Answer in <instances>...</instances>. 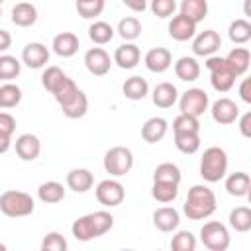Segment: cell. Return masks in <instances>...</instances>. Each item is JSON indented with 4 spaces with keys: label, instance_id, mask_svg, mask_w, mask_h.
I'll return each instance as SVG.
<instances>
[{
    "label": "cell",
    "instance_id": "ab89813d",
    "mask_svg": "<svg viewBox=\"0 0 251 251\" xmlns=\"http://www.w3.org/2000/svg\"><path fill=\"white\" fill-rule=\"evenodd\" d=\"M22 71V63L12 55H0V80H14Z\"/></svg>",
    "mask_w": 251,
    "mask_h": 251
},
{
    "label": "cell",
    "instance_id": "f907efd6",
    "mask_svg": "<svg viewBox=\"0 0 251 251\" xmlns=\"http://www.w3.org/2000/svg\"><path fill=\"white\" fill-rule=\"evenodd\" d=\"M10 47H12V35H10V31L0 29V53L8 51Z\"/></svg>",
    "mask_w": 251,
    "mask_h": 251
},
{
    "label": "cell",
    "instance_id": "f35d334b",
    "mask_svg": "<svg viewBox=\"0 0 251 251\" xmlns=\"http://www.w3.org/2000/svg\"><path fill=\"white\" fill-rule=\"evenodd\" d=\"M151 196L161 202V204H169L173 202L176 196H178V184H173V182H159V180H153V188H151Z\"/></svg>",
    "mask_w": 251,
    "mask_h": 251
},
{
    "label": "cell",
    "instance_id": "44dd1931",
    "mask_svg": "<svg viewBox=\"0 0 251 251\" xmlns=\"http://www.w3.org/2000/svg\"><path fill=\"white\" fill-rule=\"evenodd\" d=\"M92 184H94V176L88 169H73L67 173V186L73 192L84 194L92 188Z\"/></svg>",
    "mask_w": 251,
    "mask_h": 251
},
{
    "label": "cell",
    "instance_id": "9c48e42d",
    "mask_svg": "<svg viewBox=\"0 0 251 251\" xmlns=\"http://www.w3.org/2000/svg\"><path fill=\"white\" fill-rule=\"evenodd\" d=\"M126 198V188L120 180L114 178H104L96 184V200L106 206V208H114L120 206Z\"/></svg>",
    "mask_w": 251,
    "mask_h": 251
},
{
    "label": "cell",
    "instance_id": "bcb514c9",
    "mask_svg": "<svg viewBox=\"0 0 251 251\" xmlns=\"http://www.w3.org/2000/svg\"><path fill=\"white\" fill-rule=\"evenodd\" d=\"M176 10L175 0H151V12L157 18H171Z\"/></svg>",
    "mask_w": 251,
    "mask_h": 251
},
{
    "label": "cell",
    "instance_id": "2e32d148",
    "mask_svg": "<svg viewBox=\"0 0 251 251\" xmlns=\"http://www.w3.org/2000/svg\"><path fill=\"white\" fill-rule=\"evenodd\" d=\"M41 153V141L33 133H22L16 139V155L22 161H33Z\"/></svg>",
    "mask_w": 251,
    "mask_h": 251
},
{
    "label": "cell",
    "instance_id": "f5cc1de1",
    "mask_svg": "<svg viewBox=\"0 0 251 251\" xmlns=\"http://www.w3.org/2000/svg\"><path fill=\"white\" fill-rule=\"evenodd\" d=\"M10 145H12V135H10V133H2V131H0V155H2V153H6V151L10 149Z\"/></svg>",
    "mask_w": 251,
    "mask_h": 251
},
{
    "label": "cell",
    "instance_id": "5b68a950",
    "mask_svg": "<svg viewBox=\"0 0 251 251\" xmlns=\"http://www.w3.org/2000/svg\"><path fill=\"white\" fill-rule=\"evenodd\" d=\"M206 69L210 71V82L216 92H227L233 88L237 76L229 69L226 57H216V55L206 57Z\"/></svg>",
    "mask_w": 251,
    "mask_h": 251
},
{
    "label": "cell",
    "instance_id": "484cf974",
    "mask_svg": "<svg viewBox=\"0 0 251 251\" xmlns=\"http://www.w3.org/2000/svg\"><path fill=\"white\" fill-rule=\"evenodd\" d=\"M175 75L184 82H192L200 76V65L194 57H180L175 63Z\"/></svg>",
    "mask_w": 251,
    "mask_h": 251
},
{
    "label": "cell",
    "instance_id": "7c38bea8",
    "mask_svg": "<svg viewBox=\"0 0 251 251\" xmlns=\"http://www.w3.org/2000/svg\"><path fill=\"white\" fill-rule=\"evenodd\" d=\"M210 112H212L214 122L220 124V126H229V124H233L239 118V106L231 98H226V96L224 98H218L212 104Z\"/></svg>",
    "mask_w": 251,
    "mask_h": 251
},
{
    "label": "cell",
    "instance_id": "7a4b0ae2",
    "mask_svg": "<svg viewBox=\"0 0 251 251\" xmlns=\"http://www.w3.org/2000/svg\"><path fill=\"white\" fill-rule=\"evenodd\" d=\"M216 194L212 192V188L204 186V184H194L188 190V196L184 200L182 212L188 220H206L216 212Z\"/></svg>",
    "mask_w": 251,
    "mask_h": 251
},
{
    "label": "cell",
    "instance_id": "30bf717a",
    "mask_svg": "<svg viewBox=\"0 0 251 251\" xmlns=\"http://www.w3.org/2000/svg\"><path fill=\"white\" fill-rule=\"evenodd\" d=\"M222 47V37L214 29H204L192 39V53L196 57H210Z\"/></svg>",
    "mask_w": 251,
    "mask_h": 251
},
{
    "label": "cell",
    "instance_id": "ba28073f",
    "mask_svg": "<svg viewBox=\"0 0 251 251\" xmlns=\"http://www.w3.org/2000/svg\"><path fill=\"white\" fill-rule=\"evenodd\" d=\"M208 104H210V98H208L206 90H202V88H188L178 98L180 114H188V116H196V118L208 110Z\"/></svg>",
    "mask_w": 251,
    "mask_h": 251
},
{
    "label": "cell",
    "instance_id": "ee69618b",
    "mask_svg": "<svg viewBox=\"0 0 251 251\" xmlns=\"http://www.w3.org/2000/svg\"><path fill=\"white\" fill-rule=\"evenodd\" d=\"M173 131H198L200 133V122L196 116L178 114L173 120Z\"/></svg>",
    "mask_w": 251,
    "mask_h": 251
},
{
    "label": "cell",
    "instance_id": "277c9868",
    "mask_svg": "<svg viewBox=\"0 0 251 251\" xmlns=\"http://www.w3.org/2000/svg\"><path fill=\"white\" fill-rule=\"evenodd\" d=\"M35 202L27 192L22 190H6L0 196V212L8 218H25L33 214Z\"/></svg>",
    "mask_w": 251,
    "mask_h": 251
},
{
    "label": "cell",
    "instance_id": "ac0fdd59",
    "mask_svg": "<svg viewBox=\"0 0 251 251\" xmlns=\"http://www.w3.org/2000/svg\"><path fill=\"white\" fill-rule=\"evenodd\" d=\"M51 47H53L55 55L67 59V57H73V55L78 51L80 41H78V37H76L73 31H63V33H59V35L53 37Z\"/></svg>",
    "mask_w": 251,
    "mask_h": 251
},
{
    "label": "cell",
    "instance_id": "52a82bcc",
    "mask_svg": "<svg viewBox=\"0 0 251 251\" xmlns=\"http://www.w3.org/2000/svg\"><path fill=\"white\" fill-rule=\"evenodd\" d=\"M200 241L210 251H226L229 247V231L222 222H206L200 229Z\"/></svg>",
    "mask_w": 251,
    "mask_h": 251
},
{
    "label": "cell",
    "instance_id": "1f68e13d",
    "mask_svg": "<svg viewBox=\"0 0 251 251\" xmlns=\"http://www.w3.org/2000/svg\"><path fill=\"white\" fill-rule=\"evenodd\" d=\"M80 90H78V86L75 84V80L73 78H69V76H65L55 88H53V96H55V100H57V104L59 106H65V104H69L76 94H78Z\"/></svg>",
    "mask_w": 251,
    "mask_h": 251
},
{
    "label": "cell",
    "instance_id": "f6af8a7d",
    "mask_svg": "<svg viewBox=\"0 0 251 251\" xmlns=\"http://www.w3.org/2000/svg\"><path fill=\"white\" fill-rule=\"evenodd\" d=\"M67 239L59 231H49L41 241V251H67Z\"/></svg>",
    "mask_w": 251,
    "mask_h": 251
},
{
    "label": "cell",
    "instance_id": "3957f363",
    "mask_svg": "<svg viewBox=\"0 0 251 251\" xmlns=\"http://www.w3.org/2000/svg\"><path fill=\"white\" fill-rule=\"evenodd\" d=\"M227 173V153L218 147L212 145L202 153L200 159V176L206 182H220Z\"/></svg>",
    "mask_w": 251,
    "mask_h": 251
},
{
    "label": "cell",
    "instance_id": "f546056e",
    "mask_svg": "<svg viewBox=\"0 0 251 251\" xmlns=\"http://www.w3.org/2000/svg\"><path fill=\"white\" fill-rule=\"evenodd\" d=\"M180 14L190 18L194 24H198L208 16V0H182Z\"/></svg>",
    "mask_w": 251,
    "mask_h": 251
},
{
    "label": "cell",
    "instance_id": "7dc6e473",
    "mask_svg": "<svg viewBox=\"0 0 251 251\" xmlns=\"http://www.w3.org/2000/svg\"><path fill=\"white\" fill-rule=\"evenodd\" d=\"M14 129H16V118L8 112H0V131L12 135Z\"/></svg>",
    "mask_w": 251,
    "mask_h": 251
},
{
    "label": "cell",
    "instance_id": "f1b7e54d",
    "mask_svg": "<svg viewBox=\"0 0 251 251\" xmlns=\"http://www.w3.org/2000/svg\"><path fill=\"white\" fill-rule=\"evenodd\" d=\"M175 145L180 153L192 155L200 149V133L198 131H175Z\"/></svg>",
    "mask_w": 251,
    "mask_h": 251
},
{
    "label": "cell",
    "instance_id": "e575fe53",
    "mask_svg": "<svg viewBox=\"0 0 251 251\" xmlns=\"http://www.w3.org/2000/svg\"><path fill=\"white\" fill-rule=\"evenodd\" d=\"M229 226L239 231V233H245L251 229V208L247 206H237L229 212Z\"/></svg>",
    "mask_w": 251,
    "mask_h": 251
},
{
    "label": "cell",
    "instance_id": "d590c367",
    "mask_svg": "<svg viewBox=\"0 0 251 251\" xmlns=\"http://www.w3.org/2000/svg\"><path fill=\"white\" fill-rule=\"evenodd\" d=\"M227 35H229V39L233 43L243 45V43H247L251 39V24L247 20H243V18L233 20L229 24V27H227Z\"/></svg>",
    "mask_w": 251,
    "mask_h": 251
},
{
    "label": "cell",
    "instance_id": "11a10c76",
    "mask_svg": "<svg viewBox=\"0 0 251 251\" xmlns=\"http://www.w3.org/2000/svg\"><path fill=\"white\" fill-rule=\"evenodd\" d=\"M0 16H2V8H0Z\"/></svg>",
    "mask_w": 251,
    "mask_h": 251
},
{
    "label": "cell",
    "instance_id": "83f0119b",
    "mask_svg": "<svg viewBox=\"0 0 251 251\" xmlns=\"http://www.w3.org/2000/svg\"><path fill=\"white\" fill-rule=\"evenodd\" d=\"M122 92L127 100H143L149 92V84L143 76H129V78H126Z\"/></svg>",
    "mask_w": 251,
    "mask_h": 251
},
{
    "label": "cell",
    "instance_id": "d6a6232c",
    "mask_svg": "<svg viewBox=\"0 0 251 251\" xmlns=\"http://www.w3.org/2000/svg\"><path fill=\"white\" fill-rule=\"evenodd\" d=\"M116 31L124 41H135L141 35V22L135 16H126L120 20Z\"/></svg>",
    "mask_w": 251,
    "mask_h": 251
},
{
    "label": "cell",
    "instance_id": "8992f818",
    "mask_svg": "<svg viewBox=\"0 0 251 251\" xmlns=\"http://www.w3.org/2000/svg\"><path fill=\"white\" fill-rule=\"evenodd\" d=\"M102 163H104V171L110 173L112 176H124L133 167V153L124 145H116L106 151Z\"/></svg>",
    "mask_w": 251,
    "mask_h": 251
},
{
    "label": "cell",
    "instance_id": "4dcf8cb0",
    "mask_svg": "<svg viewBox=\"0 0 251 251\" xmlns=\"http://www.w3.org/2000/svg\"><path fill=\"white\" fill-rule=\"evenodd\" d=\"M114 33H116V29H114L108 22H102V20L90 24V27H88V37H90L96 45H106V43H110V41L114 39Z\"/></svg>",
    "mask_w": 251,
    "mask_h": 251
},
{
    "label": "cell",
    "instance_id": "60d3db41",
    "mask_svg": "<svg viewBox=\"0 0 251 251\" xmlns=\"http://www.w3.org/2000/svg\"><path fill=\"white\" fill-rule=\"evenodd\" d=\"M104 0H76V12L84 20H92L104 12Z\"/></svg>",
    "mask_w": 251,
    "mask_h": 251
},
{
    "label": "cell",
    "instance_id": "cb8c5ba5",
    "mask_svg": "<svg viewBox=\"0 0 251 251\" xmlns=\"http://www.w3.org/2000/svg\"><path fill=\"white\" fill-rule=\"evenodd\" d=\"M226 190H227V194H231V196H235V198L247 196L249 190H251V178H249V175L243 173V171L231 173V175L226 178Z\"/></svg>",
    "mask_w": 251,
    "mask_h": 251
},
{
    "label": "cell",
    "instance_id": "4316f807",
    "mask_svg": "<svg viewBox=\"0 0 251 251\" xmlns=\"http://www.w3.org/2000/svg\"><path fill=\"white\" fill-rule=\"evenodd\" d=\"M37 198L45 204H57L65 198V186L57 180H47V182H41L39 188H37Z\"/></svg>",
    "mask_w": 251,
    "mask_h": 251
},
{
    "label": "cell",
    "instance_id": "b9f144b4",
    "mask_svg": "<svg viewBox=\"0 0 251 251\" xmlns=\"http://www.w3.org/2000/svg\"><path fill=\"white\" fill-rule=\"evenodd\" d=\"M171 249L173 251H194L196 249V237L188 229H180L178 233L173 235L171 239Z\"/></svg>",
    "mask_w": 251,
    "mask_h": 251
},
{
    "label": "cell",
    "instance_id": "5bb4252c",
    "mask_svg": "<svg viewBox=\"0 0 251 251\" xmlns=\"http://www.w3.org/2000/svg\"><path fill=\"white\" fill-rule=\"evenodd\" d=\"M139 59H141L139 47H137L135 43H131V41H126V43H122V45L114 51V59H112V61H114L120 69L127 71V69L137 67Z\"/></svg>",
    "mask_w": 251,
    "mask_h": 251
},
{
    "label": "cell",
    "instance_id": "8fae6325",
    "mask_svg": "<svg viewBox=\"0 0 251 251\" xmlns=\"http://www.w3.org/2000/svg\"><path fill=\"white\" fill-rule=\"evenodd\" d=\"M84 67L88 69L90 75H94V76H104V75L110 71V67H112V59H110V55H108L106 49H102V47H92V49H88V51L84 53Z\"/></svg>",
    "mask_w": 251,
    "mask_h": 251
},
{
    "label": "cell",
    "instance_id": "d6986e66",
    "mask_svg": "<svg viewBox=\"0 0 251 251\" xmlns=\"http://www.w3.org/2000/svg\"><path fill=\"white\" fill-rule=\"evenodd\" d=\"M178 224H180V214L171 206H163L153 212V226L159 231H165V233L173 231L178 227Z\"/></svg>",
    "mask_w": 251,
    "mask_h": 251
},
{
    "label": "cell",
    "instance_id": "836d02e7",
    "mask_svg": "<svg viewBox=\"0 0 251 251\" xmlns=\"http://www.w3.org/2000/svg\"><path fill=\"white\" fill-rule=\"evenodd\" d=\"M22 102V88L18 84H14L12 80L0 86V108L2 110H10L16 108Z\"/></svg>",
    "mask_w": 251,
    "mask_h": 251
},
{
    "label": "cell",
    "instance_id": "9f6ffc18",
    "mask_svg": "<svg viewBox=\"0 0 251 251\" xmlns=\"http://www.w3.org/2000/svg\"><path fill=\"white\" fill-rule=\"evenodd\" d=\"M2 2H4V0H0V4H2Z\"/></svg>",
    "mask_w": 251,
    "mask_h": 251
},
{
    "label": "cell",
    "instance_id": "d4e9b609",
    "mask_svg": "<svg viewBox=\"0 0 251 251\" xmlns=\"http://www.w3.org/2000/svg\"><path fill=\"white\" fill-rule=\"evenodd\" d=\"M12 22L18 27H29L37 22V8L29 2H20L12 8Z\"/></svg>",
    "mask_w": 251,
    "mask_h": 251
},
{
    "label": "cell",
    "instance_id": "816d5d0a",
    "mask_svg": "<svg viewBox=\"0 0 251 251\" xmlns=\"http://www.w3.org/2000/svg\"><path fill=\"white\" fill-rule=\"evenodd\" d=\"M129 10L133 12H143L147 8V0H122Z\"/></svg>",
    "mask_w": 251,
    "mask_h": 251
},
{
    "label": "cell",
    "instance_id": "ffe728a7",
    "mask_svg": "<svg viewBox=\"0 0 251 251\" xmlns=\"http://www.w3.org/2000/svg\"><path fill=\"white\" fill-rule=\"evenodd\" d=\"M226 61L229 65V69L233 71L235 76H243L247 71H249V65H251V53L247 47H233L227 55H226Z\"/></svg>",
    "mask_w": 251,
    "mask_h": 251
},
{
    "label": "cell",
    "instance_id": "c3c4849f",
    "mask_svg": "<svg viewBox=\"0 0 251 251\" xmlns=\"http://www.w3.org/2000/svg\"><path fill=\"white\" fill-rule=\"evenodd\" d=\"M239 131L243 137H251V112H245L239 118Z\"/></svg>",
    "mask_w": 251,
    "mask_h": 251
},
{
    "label": "cell",
    "instance_id": "681fc988",
    "mask_svg": "<svg viewBox=\"0 0 251 251\" xmlns=\"http://www.w3.org/2000/svg\"><path fill=\"white\" fill-rule=\"evenodd\" d=\"M239 96L243 102L251 104V78H243L239 84Z\"/></svg>",
    "mask_w": 251,
    "mask_h": 251
},
{
    "label": "cell",
    "instance_id": "7bdbcfd3",
    "mask_svg": "<svg viewBox=\"0 0 251 251\" xmlns=\"http://www.w3.org/2000/svg\"><path fill=\"white\" fill-rule=\"evenodd\" d=\"M65 76H67V75H65L59 67L51 65V67H47V69L43 71V75H41V84H43V88H45L47 92H53V88H55Z\"/></svg>",
    "mask_w": 251,
    "mask_h": 251
},
{
    "label": "cell",
    "instance_id": "6da1fadb",
    "mask_svg": "<svg viewBox=\"0 0 251 251\" xmlns=\"http://www.w3.org/2000/svg\"><path fill=\"white\" fill-rule=\"evenodd\" d=\"M112 226H114V216L106 210H96V212H90L86 216L76 218L71 226V231H73L75 239L90 241V239L100 237L106 231H110Z\"/></svg>",
    "mask_w": 251,
    "mask_h": 251
},
{
    "label": "cell",
    "instance_id": "603a6c76",
    "mask_svg": "<svg viewBox=\"0 0 251 251\" xmlns=\"http://www.w3.org/2000/svg\"><path fill=\"white\" fill-rule=\"evenodd\" d=\"M151 98H153V104L157 108H171L178 100V90L173 82H159L153 88Z\"/></svg>",
    "mask_w": 251,
    "mask_h": 251
},
{
    "label": "cell",
    "instance_id": "9a60e30c",
    "mask_svg": "<svg viewBox=\"0 0 251 251\" xmlns=\"http://www.w3.org/2000/svg\"><path fill=\"white\" fill-rule=\"evenodd\" d=\"M194 33H196V24L182 14L173 16V20L169 22V35L175 41H188L194 37Z\"/></svg>",
    "mask_w": 251,
    "mask_h": 251
},
{
    "label": "cell",
    "instance_id": "8d00e7d4",
    "mask_svg": "<svg viewBox=\"0 0 251 251\" xmlns=\"http://www.w3.org/2000/svg\"><path fill=\"white\" fill-rule=\"evenodd\" d=\"M61 110H63V114H65L67 118H71V120H78V118H82V116L88 112V98H86V94L80 90L69 104L61 106Z\"/></svg>",
    "mask_w": 251,
    "mask_h": 251
},
{
    "label": "cell",
    "instance_id": "db71d44e",
    "mask_svg": "<svg viewBox=\"0 0 251 251\" xmlns=\"http://www.w3.org/2000/svg\"><path fill=\"white\" fill-rule=\"evenodd\" d=\"M0 251H6V245L4 243H0Z\"/></svg>",
    "mask_w": 251,
    "mask_h": 251
},
{
    "label": "cell",
    "instance_id": "7402d4cb",
    "mask_svg": "<svg viewBox=\"0 0 251 251\" xmlns=\"http://www.w3.org/2000/svg\"><path fill=\"white\" fill-rule=\"evenodd\" d=\"M167 129H169L167 120L155 116V118H149V120L143 124V127H141V137H143V141H147V143H157V141H161V139L167 135Z\"/></svg>",
    "mask_w": 251,
    "mask_h": 251
},
{
    "label": "cell",
    "instance_id": "74e56055",
    "mask_svg": "<svg viewBox=\"0 0 251 251\" xmlns=\"http://www.w3.org/2000/svg\"><path fill=\"white\" fill-rule=\"evenodd\" d=\"M180 169L175 165V163H161L155 167L153 171V180H159V182H173V184H180Z\"/></svg>",
    "mask_w": 251,
    "mask_h": 251
},
{
    "label": "cell",
    "instance_id": "e0dca14e",
    "mask_svg": "<svg viewBox=\"0 0 251 251\" xmlns=\"http://www.w3.org/2000/svg\"><path fill=\"white\" fill-rule=\"evenodd\" d=\"M143 61H145V67L151 73H165L173 63V55L167 47H153L145 53Z\"/></svg>",
    "mask_w": 251,
    "mask_h": 251
},
{
    "label": "cell",
    "instance_id": "4fadbf2b",
    "mask_svg": "<svg viewBox=\"0 0 251 251\" xmlns=\"http://www.w3.org/2000/svg\"><path fill=\"white\" fill-rule=\"evenodd\" d=\"M22 63L29 69H41L49 63V49L39 41H31L22 51Z\"/></svg>",
    "mask_w": 251,
    "mask_h": 251
}]
</instances>
